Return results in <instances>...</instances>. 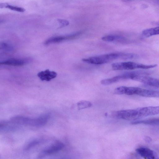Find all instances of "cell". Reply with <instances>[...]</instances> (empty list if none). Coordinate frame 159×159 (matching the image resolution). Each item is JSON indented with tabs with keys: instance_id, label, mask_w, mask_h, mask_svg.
Returning a JSON list of instances; mask_svg holds the SVG:
<instances>
[{
	"instance_id": "1",
	"label": "cell",
	"mask_w": 159,
	"mask_h": 159,
	"mask_svg": "<svg viewBox=\"0 0 159 159\" xmlns=\"http://www.w3.org/2000/svg\"><path fill=\"white\" fill-rule=\"evenodd\" d=\"M159 113V106H150L114 111L111 112V116L117 119L134 121L148 116L157 115Z\"/></svg>"
},
{
	"instance_id": "2",
	"label": "cell",
	"mask_w": 159,
	"mask_h": 159,
	"mask_svg": "<svg viewBox=\"0 0 159 159\" xmlns=\"http://www.w3.org/2000/svg\"><path fill=\"white\" fill-rule=\"evenodd\" d=\"M114 93L119 95H136L146 97L154 98L156 95V92L154 90L143 89L137 87L124 86L116 88L114 90Z\"/></svg>"
},
{
	"instance_id": "3",
	"label": "cell",
	"mask_w": 159,
	"mask_h": 159,
	"mask_svg": "<svg viewBox=\"0 0 159 159\" xmlns=\"http://www.w3.org/2000/svg\"><path fill=\"white\" fill-rule=\"evenodd\" d=\"M123 53H112L101 55L82 59V61L89 64L101 65L107 63L113 60L122 58Z\"/></svg>"
},
{
	"instance_id": "4",
	"label": "cell",
	"mask_w": 159,
	"mask_h": 159,
	"mask_svg": "<svg viewBox=\"0 0 159 159\" xmlns=\"http://www.w3.org/2000/svg\"><path fill=\"white\" fill-rule=\"evenodd\" d=\"M157 66V64L147 65L132 61L116 62L111 65L112 68L114 70L147 69L154 68Z\"/></svg>"
},
{
	"instance_id": "5",
	"label": "cell",
	"mask_w": 159,
	"mask_h": 159,
	"mask_svg": "<svg viewBox=\"0 0 159 159\" xmlns=\"http://www.w3.org/2000/svg\"><path fill=\"white\" fill-rule=\"evenodd\" d=\"M145 75L137 74L134 75L131 79L139 81L146 85L158 88L159 80Z\"/></svg>"
},
{
	"instance_id": "6",
	"label": "cell",
	"mask_w": 159,
	"mask_h": 159,
	"mask_svg": "<svg viewBox=\"0 0 159 159\" xmlns=\"http://www.w3.org/2000/svg\"><path fill=\"white\" fill-rule=\"evenodd\" d=\"M64 147V145L63 143L56 141L43 149L40 153L39 157L41 158L56 153L62 150Z\"/></svg>"
},
{
	"instance_id": "7",
	"label": "cell",
	"mask_w": 159,
	"mask_h": 159,
	"mask_svg": "<svg viewBox=\"0 0 159 159\" xmlns=\"http://www.w3.org/2000/svg\"><path fill=\"white\" fill-rule=\"evenodd\" d=\"M81 33V32H78L67 35L51 37L47 39L45 41L44 44L45 45H48L51 43H59L64 40L73 39L80 36Z\"/></svg>"
},
{
	"instance_id": "8",
	"label": "cell",
	"mask_w": 159,
	"mask_h": 159,
	"mask_svg": "<svg viewBox=\"0 0 159 159\" xmlns=\"http://www.w3.org/2000/svg\"><path fill=\"white\" fill-rule=\"evenodd\" d=\"M130 75L129 72H128L111 78L102 80L100 82L101 84L103 85H107L117 82L120 80L130 79Z\"/></svg>"
},
{
	"instance_id": "9",
	"label": "cell",
	"mask_w": 159,
	"mask_h": 159,
	"mask_svg": "<svg viewBox=\"0 0 159 159\" xmlns=\"http://www.w3.org/2000/svg\"><path fill=\"white\" fill-rule=\"evenodd\" d=\"M136 152L145 159H158L156 153L152 150L144 147L137 148Z\"/></svg>"
},
{
	"instance_id": "10",
	"label": "cell",
	"mask_w": 159,
	"mask_h": 159,
	"mask_svg": "<svg viewBox=\"0 0 159 159\" xmlns=\"http://www.w3.org/2000/svg\"><path fill=\"white\" fill-rule=\"evenodd\" d=\"M32 60L30 58L20 59L12 58L0 62V65H7L14 66H21L30 62Z\"/></svg>"
},
{
	"instance_id": "11",
	"label": "cell",
	"mask_w": 159,
	"mask_h": 159,
	"mask_svg": "<svg viewBox=\"0 0 159 159\" xmlns=\"http://www.w3.org/2000/svg\"><path fill=\"white\" fill-rule=\"evenodd\" d=\"M57 75V73L54 71H51L49 69L39 72L38 76L42 81H50L56 78Z\"/></svg>"
},
{
	"instance_id": "12",
	"label": "cell",
	"mask_w": 159,
	"mask_h": 159,
	"mask_svg": "<svg viewBox=\"0 0 159 159\" xmlns=\"http://www.w3.org/2000/svg\"><path fill=\"white\" fill-rule=\"evenodd\" d=\"M159 118H154L144 120H135L133 121L131 123L132 125L143 124L150 125H157L159 124Z\"/></svg>"
},
{
	"instance_id": "13",
	"label": "cell",
	"mask_w": 159,
	"mask_h": 159,
	"mask_svg": "<svg viewBox=\"0 0 159 159\" xmlns=\"http://www.w3.org/2000/svg\"><path fill=\"white\" fill-rule=\"evenodd\" d=\"M102 39L107 42H122L125 39L120 35H109L103 37Z\"/></svg>"
},
{
	"instance_id": "14",
	"label": "cell",
	"mask_w": 159,
	"mask_h": 159,
	"mask_svg": "<svg viewBox=\"0 0 159 159\" xmlns=\"http://www.w3.org/2000/svg\"><path fill=\"white\" fill-rule=\"evenodd\" d=\"M159 33V27L158 26L144 30L142 31V34L144 37H149L158 34Z\"/></svg>"
},
{
	"instance_id": "15",
	"label": "cell",
	"mask_w": 159,
	"mask_h": 159,
	"mask_svg": "<svg viewBox=\"0 0 159 159\" xmlns=\"http://www.w3.org/2000/svg\"><path fill=\"white\" fill-rule=\"evenodd\" d=\"M78 108L79 110H81L88 108L92 106V103L88 101H81L77 103Z\"/></svg>"
},
{
	"instance_id": "16",
	"label": "cell",
	"mask_w": 159,
	"mask_h": 159,
	"mask_svg": "<svg viewBox=\"0 0 159 159\" xmlns=\"http://www.w3.org/2000/svg\"><path fill=\"white\" fill-rule=\"evenodd\" d=\"M0 49L11 52L14 50V48L12 45L10 44L2 42L0 43Z\"/></svg>"
},
{
	"instance_id": "17",
	"label": "cell",
	"mask_w": 159,
	"mask_h": 159,
	"mask_svg": "<svg viewBox=\"0 0 159 159\" xmlns=\"http://www.w3.org/2000/svg\"><path fill=\"white\" fill-rule=\"evenodd\" d=\"M6 8L19 12H23L25 11V9L23 7L14 6L9 4H7Z\"/></svg>"
},
{
	"instance_id": "18",
	"label": "cell",
	"mask_w": 159,
	"mask_h": 159,
	"mask_svg": "<svg viewBox=\"0 0 159 159\" xmlns=\"http://www.w3.org/2000/svg\"><path fill=\"white\" fill-rule=\"evenodd\" d=\"M41 141V139H36L30 142L26 146L25 149H29L40 143Z\"/></svg>"
},
{
	"instance_id": "19",
	"label": "cell",
	"mask_w": 159,
	"mask_h": 159,
	"mask_svg": "<svg viewBox=\"0 0 159 159\" xmlns=\"http://www.w3.org/2000/svg\"><path fill=\"white\" fill-rule=\"evenodd\" d=\"M58 21L61 25V26L67 25L69 24V22L65 20L59 19Z\"/></svg>"
},
{
	"instance_id": "20",
	"label": "cell",
	"mask_w": 159,
	"mask_h": 159,
	"mask_svg": "<svg viewBox=\"0 0 159 159\" xmlns=\"http://www.w3.org/2000/svg\"><path fill=\"white\" fill-rule=\"evenodd\" d=\"M8 3H0V8H6Z\"/></svg>"
},
{
	"instance_id": "21",
	"label": "cell",
	"mask_w": 159,
	"mask_h": 159,
	"mask_svg": "<svg viewBox=\"0 0 159 159\" xmlns=\"http://www.w3.org/2000/svg\"><path fill=\"white\" fill-rule=\"evenodd\" d=\"M3 21V20L2 19H0V23H2Z\"/></svg>"
}]
</instances>
